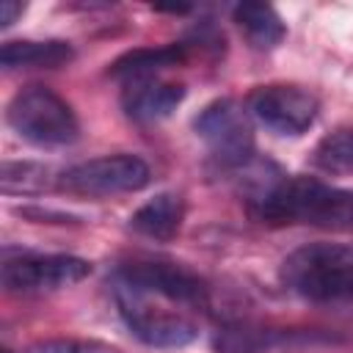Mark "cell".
<instances>
[{"instance_id": "cell-2", "label": "cell", "mask_w": 353, "mask_h": 353, "mask_svg": "<svg viewBox=\"0 0 353 353\" xmlns=\"http://www.w3.org/2000/svg\"><path fill=\"white\" fill-rule=\"evenodd\" d=\"M281 281L314 303L347 298L353 295V245L325 240L306 243L284 256Z\"/></svg>"}, {"instance_id": "cell-20", "label": "cell", "mask_w": 353, "mask_h": 353, "mask_svg": "<svg viewBox=\"0 0 353 353\" xmlns=\"http://www.w3.org/2000/svg\"><path fill=\"white\" fill-rule=\"evenodd\" d=\"M25 6L17 0H3L0 3V28H11L17 22V17H22Z\"/></svg>"}, {"instance_id": "cell-9", "label": "cell", "mask_w": 353, "mask_h": 353, "mask_svg": "<svg viewBox=\"0 0 353 353\" xmlns=\"http://www.w3.org/2000/svg\"><path fill=\"white\" fill-rule=\"evenodd\" d=\"M248 110L259 124L279 135H301L314 124L320 102L301 85L273 83L259 85L248 94Z\"/></svg>"}, {"instance_id": "cell-3", "label": "cell", "mask_w": 353, "mask_h": 353, "mask_svg": "<svg viewBox=\"0 0 353 353\" xmlns=\"http://www.w3.org/2000/svg\"><path fill=\"white\" fill-rule=\"evenodd\" d=\"M6 121L22 141L44 149L69 146L80 135L72 105L47 85H25L17 91L6 108Z\"/></svg>"}, {"instance_id": "cell-4", "label": "cell", "mask_w": 353, "mask_h": 353, "mask_svg": "<svg viewBox=\"0 0 353 353\" xmlns=\"http://www.w3.org/2000/svg\"><path fill=\"white\" fill-rule=\"evenodd\" d=\"M113 284L149 298H160L163 303L179 309H204L210 303V287L204 284V279H199L193 270L176 262H160V259L127 262L116 270Z\"/></svg>"}, {"instance_id": "cell-6", "label": "cell", "mask_w": 353, "mask_h": 353, "mask_svg": "<svg viewBox=\"0 0 353 353\" xmlns=\"http://www.w3.org/2000/svg\"><path fill=\"white\" fill-rule=\"evenodd\" d=\"M116 306L130 334L149 347H185L199 339V323L182 309H160L149 298L113 287Z\"/></svg>"}, {"instance_id": "cell-1", "label": "cell", "mask_w": 353, "mask_h": 353, "mask_svg": "<svg viewBox=\"0 0 353 353\" xmlns=\"http://www.w3.org/2000/svg\"><path fill=\"white\" fill-rule=\"evenodd\" d=\"M248 207L262 223H303L331 232H353V190L312 176L273 174L254 179Z\"/></svg>"}, {"instance_id": "cell-14", "label": "cell", "mask_w": 353, "mask_h": 353, "mask_svg": "<svg viewBox=\"0 0 353 353\" xmlns=\"http://www.w3.org/2000/svg\"><path fill=\"white\" fill-rule=\"evenodd\" d=\"M74 58V47L63 39H22V41H6L0 50L3 69H58L66 66Z\"/></svg>"}, {"instance_id": "cell-11", "label": "cell", "mask_w": 353, "mask_h": 353, "mask_svg": "<svg viewBox=\"0 0 353 353\" xmlns=\"http://www.w3.org/2000/svg\"><path fill=\"white\" fill-rule=\"evenodd\" d=\"M190 58V47L185 41L160 44V47H138L127 50L110 63V77L124 83H141V80H157L165 69L182 66Z\"/></svg>"}, {"instance_id": "cell-17", "label": "cell", "mask_w": 353, "mask_h": 353, "mask_svg": "<svg viewBox=\"0 0 353 353\" xmlns=\"http://www.w3.org/2000/svg\"><path fill=\"white\" fill-rule=\"evenodd\" d=\"M312 160L328 174H353V127H336L323 135Z\"/></svg>"}, {"instance_id": "cell-12", "label": "cell", "mask_w": 353, "mask_h": 353, "mask_svg": "<svg viewBox=\"0 0 353 353\" xmlns=\"http://www.w3.org/2000/svg\"><path fill=\"white\" fill-rule=\"evenodd\" d=\"M185 99V85L165 80H141L121 85V108L135 121H160Z\"/></svg>"}, {"instance_id": "cell-18", "label": "cell", "mask_w": 353, "mask_h": 353, "mask_svg": "<svg viewBox=\"0 0 353 353\" xmlns=\"http://www.w3.org/2000/svg\"><path fill=\"white\" fill-rule=\"evenodd\" d=\"M22 353H121V350L99 339H41L28 345Z\"/></svg>"}, {"instance_id": "cell-15", "label": "cell", "mask_w": 353, "mask_h": 353, "mask_svg": "<svg viewBox=\"0 0 353 353\" xmlns=\"http://www.w3.org/2000/svg\"><path fill=\"white\" fill-rule=\"evenodd\" d=\"M232 17L237 22V28L243 30L245 41L254 50H273L281 44V39L287 36L284 19L279 17V11L268 3H237L232 8Z\"/></svg>"}, {"instance_id": "cell-8", "label": "cell", "mask_w": 353, "mask_h": 353, "mask_svg": "<svg viewBox=\"0 0 353 353\" xmlns=\"http://www.w3.org/2000/svg\"><path fill=\"white\" fill-rule=\"evenodd\" d=\"M91 262L72 254H19L3 262V287L8 292H52L83 281Z\"/></svg>"}, {"instance_id": "cell-5", "label": "cell", "mask_w": 353, "mask_h": 353, "mask_svg": "<svg viewBox=\"0 0 353 353\" xmlns=\"http://www.w3.org/2000/svg\"><path fill=\"white\" fill-rule=\"evenodd\" d=\"M196 135L207 143L210 160L221 171H240L254 160V130L248 113L234 99L210 102L193 121Z\"/></svg>"}, {"instance_id": "cell-19", "label": "cell", "mask_w": 353, "mask_h": 353, "mask_svg": "<svg viewBox=\"0 0 353 353\" xmlns=\"http://www.w3.org/2000/svg\"><path fill=\"white\" fill-rule=\"evenodd\" d=\"M22 218H30L33 223H72L77 218L66 215V212H55V210H41V207H19L17 210Z\"/></svg>"}, {"instance_id": "cell-10", "label": "cell", "mask_w": 353, "mask_h": 353, "mask_svg": "<svg viewBox=\"0 0 353 353\" xmlns=\"http://www.w3.org/2000/svg\"><path fill=\"white\" fill-rule=\"evenodd\" d=\"M334 336L323 331L301 328H254V325H226L215 334L212 345L218 353H270V350H301L314 345H328Z\"/></svg>"}, {"instance_id": "cell-13", "label": "cell", "mask_w": 353, "mask_h": 353, "mask_svg": "<svg viewBox=\"0 0 353 353\" xmlns=\"http://www.w3.org/2000/svg\"><path fill=\"white\" fill-rule=\"evenodd\" d=\"M185 221V201L179 193L163 190L130 215V226L149 240H171Z\"/></svg>"}, {"instance_id": "cell-7", "label": "cell", "mask_w": 353, "mask_h": 353, "mask_svg": "<svg viewBox=\"0 0 353 353\" xmlns=\"http://www.w3.org/2000/svg\"><path fill=\"white\" fill-rule=\"evenodd\" d=\"M152 179L149 165L135 154H105L72 165L61 174V188L77 196H119L143 190Z\"/></svg>"}, {"instance_id": "cell-16", "label": "cell", "mask_w": 353, "mask_h": 353, "mask_svg": "<svg viewBox=\"0 0 353 353\" xmlns=\"http://www.w3.org/2000/svg\"><path fill=\"white\" fill-rule=\"evenodd\" d=\"M55 182H61V176H55L52 168L44 163L6 160L0 165V188L8 196H39L50 190Z\"/></svg>"}]
</instances>
